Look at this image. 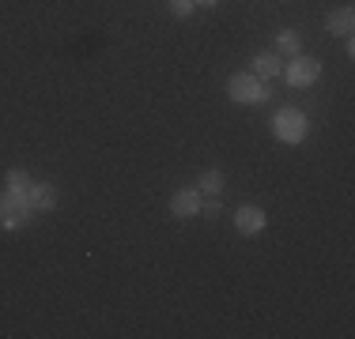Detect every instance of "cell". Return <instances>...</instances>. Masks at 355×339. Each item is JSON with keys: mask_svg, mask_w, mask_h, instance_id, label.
Returning <instances> with one entry per match:
<instances>
[{"mask_svg": "<svg viewBox=\"0 0 355 339\" xmlns=\"http://www.w3.org/2000/svg\"><path fill=\"white\" fill-rule=\"evenodd\" d=\"M227 98L242 102V106H265L268 102V83L257 80L253 72H234L227 80Z\"/></svg>", "mask_w": 355, "mask_h": 339, "instance_id": "obj_1", "label": "cell"}, {"mask_svg": "<svg viewBox=\"0 0 355 339\" xmlns=\"http://www.w3.org/2000/svg\"><path fill=\"white\" fill-rule=\"evenodd\" d=\"M272 136H276L280 143H302V140L310 136L306 113H302V109H295V106L276 109V117H272Z\"/></svg>", "mask_w": 355, "mask_h": 339, "instance_id": "obj_2", "label": "cell"}, {"mask_svg": "<svg viewBox=\"0 0 355 339\" xmlns=\"http://www.w3.org/2000/svg\"><path fill=\"white\" fill-rule=\"evenodd\" d=\"M31 219V208H27V189H4L0 192V226L4 230H15Z\"/></svg>", "mask_w": 355, "mask_h": 339, "instance_id": "obj_3", "label": "cell"}, {"mask_svg": "<svg viewBox=\"0 0 355 339\" xmlns=\"http://www.w3.org/2000/svg\"><path fill=\"white\" fill-rule=\"evenodd\" d=\"M280 75L291 83V87H310V83L321 80V61H314V57H306V53H295L291 61L284 64Z\"/></svg>", "mask_w": 355, "mask_h": 339, "instance_id": "obj_4", "label": "cell"}, {"mask_svg": "<svg viewBox=\"0 0 355 339\" xmlns=\"http://www.w3.org/2000/svg\"><path fill=\"white\" fill-rule=\"evenodd\" d=\"M27 208H31V215H46V211H53L57 208V189L46 185V181H31L27 185Z\"/></svg>", "mask_w": 355, "mask_h": 339, "instance_id": "obj_5", "label": "cell"}, {"mask_svg": "<svg viewBox=\"0 0 355 339\" xmlns=\"http://www.w3.org/2000/svg\"><path fill=\"white\" fill-rule=\"evenodd\" d=\"M265 226H268V215L257 203H242V208L234 211V230L239 234H261Z\"/></svg>", "mask_w": 355, "mask_h": 339, "instance_id": "obj_6", "label": "cell"}, {"mask_svg": "<svg viewBox=\"0 0 355 339\" xmlns=\"http://www.w3.org/2000/svg\"><path fill=\"white\" fill-rule=\"evenodd\" d=\"M200 203H205V196H200L197 189H178L171 196V215L174 219H193V215H200Z\"/></svg>", "mask_w": 355, "mask_h": 339, "instance_id": "obj_7", "label": "cell"}, {"mask_svg": "<svg viewBox=\"0 0 355 339\" xmlns=\"http://www.w3.org/2000/svg\"><path fill=\"white\" fill-rule=\"evenodd\" d=\"M280 72H284V61H280V53H276V49H265V53L253 57V75H257V80L272 83Z\"/></svg>", "mask_w": 355, "mask_h": 339, "instance_id": "obj_8", "label": "cell"}, {"mask_svg": "<svg viewBox=\"0 0 355 339\" xmlns=\"http://www.w3.org/2000/svg\"><path fill=\"white\" fill-rule=\"evenodd\" d=\"M325 30L348 38V34L355 30V8L344 4V8H336V12H329V15H325Z\"/></svg>", "mask_w": 355, "mask_h": 339, "instance_id": "obj_9", "label": "cell"}, {"mask_svg": "<svg viewBox=\"0 0 355 339\" xmlns=\"http://www.w3.org/2000/svg\"><path fill=\"white\" fill-rule=\"evenodd\" d=\"M223 174H219V170H205V174L197 177V192L200 196H219V192H223Z\"/></svg>", "mask_w": 355, "mask_h": 339, "instance_id": "obj_10", "label": "cell"}, {"mask_svg": "<svg viewBox=\"0 0 355 339\" xmlns=\"http://www.w3.org/2000/svg\"><path fill=\"white\" fill-rule=\"evenodd\" d=\"M276 53H280V57H295V53H302L299 34H295V30H280V34H276Z\"/></svg>", "mask_w": 355, "mask_h": 339, "instance_id": "obj_11", "label": "cell"}, {"mask_svg": "<svg viewBox=\"0 0 355 339\" xmlns=\"http://www.w3.org/2000/svg\"><path fill=\"white\" fill-rule=\"evenodd\" d=\"M27 185H31V174H27V170H8L4 189H27Z\"/></svg>", "mask_w": 355, "mask_h": 339, "instance_id": "obj_12", "label": "cell"}, {"mask_svg": "<svg viewBox=\"0 0 355 339\" xmlns=\"http://www.w3.org/2000/svg\"><path fill=\"white\" fill-rule=\"evenodd\" d=\"M193 8H197L193 0H171V15H174V19H189Z\"/></svg>", "mask_w": 355, "mask_h": 339, "instance_id": "obj_13", "label": "cell"}, {"mask_svg": "<svg viewBox=\"0 0 355 339\" xmlns=\"http://www.w3.org/2000/svg\"><path fill=\"white\" fill-rule=\"evenodd\" d=\"M219 211H223V208H219L216 196H208L205 203H200V215H208V219H219Z\"/></svg>", "mask_w": 355, "mask_h": 339, "instance_id": "obj_14", "label": "cell"}, {"mask_svg": "<svg viewBox=\"0 0 355 339\" xmlns=\"http://www.w3.org/2000/svg\"><path fill=\"white\" fill-rule=\"evenodd\" d=\"M193 4H200V8H216L219 0H193Z\"/></svg>", "mask_w": 355, "mask_h": 339, "instance_id": "obj_15", "label": "cell"}]
</instances>
